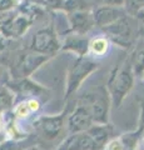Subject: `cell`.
I'll return each mask as SVG.
<instances>
[{
  "label": "cell",
  "instance_id": "5b68a950",
  "mask_svg": "<svg viewBox=\"0 0 144 150\" xmlns=\"http://www.w3.org/2000/svg\"><path fill=\"white\" fill-rule=\"evenodd\" d=\"M60 49V41L53 26L41 28L31 39L30 50L39 54L53 56Z\"/></svg>",
  "mask_w": 144,
  "mask_h": 150
},
{
  "label": "cell",
  "instance_id": "4dcf8cb0",
  "mask_svg": "<svg viewBox=\"0 0 144 150\" xmlns=\"http://www.w3.org/2000/svg\"><path fill=\"white\" fill-rule=\"evenodd\" d=\"M143 76H144V73H143Z\"/></svg>",
  "mask_w": 144,
  "mask_h": 150
},
{
  "label": "cell",
  "instance_id": "4fadbf2b",
  "mask_svg": "<svg viewBox=\"0 0 144 150\" xmlns=\"http://www.w3.org/2000/svg\"><path fill=\"white\" fill-rule=\"evenodd\" d=\"M87 131L96 143V145L100 148V150H104L106 143L113 137V128L108 124H93Z\"/></svg>",
  "mask_w": 144,
  "mask_h": 150
},
{
  "label": "cell",
  "instance_id": "cb8c5ba5",
  "mask_svg": "<svg viewBox=\"0 0 144 150\" xmlns=\"http://www.w3.org/2000/svg\"><path fill=\"white\" fill-rule=\"evenodd\" d=\"M5 49V38L0 34V53Z\"/></svg>",
  "mask_w": 144,
  "mask_h": 150
},
{
  "label": "cell",
  "instance_id": "f546056e",
  "mask_svg": "<svg viewBox=\"0 0 144 150\" xmlns=\"http://www.w3.org/2000/svg\"><path fill=\"white\" fill-rule=\"evenodd\" d=\"M125 150H137V148H128V149H125Z\"/></svg>",
  "mask_w": 144,
  "mask_h": 150
},
{
  "label": "cell",
  "instance_id": "7a4b0ae2",
  "mask_svg": "<svg viewBox=\"0 0 144 150\" xmlns=\"http://www.w3.org/2000/svg\"><path fill=\"white\" fill-rule=\"evenodd\" d=\"M139 23L131 15H124L113 24L103 28L106 38L122 48L132 46L139 31Z\"/></svg>",
  "mask_w": 144,
  "mask_h": 150
},
{
  "label": "cell",
  "instance_id": "8fae6325",
  "mask_svg": "<svg viewBox=\"0 0 144 150\" xmlns=\"http://www.w3.org/2000/svg\"><path fill=\"white\" fill-rule=\"evenodd\" d=\"M50 58H52V56L39 54V53H35V51L26 53V54H23L20 56L19 62H18V68H19L20 74L23 76L28 78V76H30L41 64L48 62Z\"/></svg>",
  "mask_w": 144,
  "mask_h": 150
},
{
  "label": "cell",
  "instance_id": "2e32d148",
  "mask_svg": "<svg viewBox=\"0 0 144 150\" xmlns=\"http://www.w3.org/2000/svg\"><path fill=\"white\" fill-rule=\"evenodd\" d=\"M132 64V70L134 76H142L144 73V46L134 50L132 58L129 59Z\"/></svg>",
  "mask_w": 144,
  "mask_h": 150
},
{
  "label": "cell",
  "instance_id": "52a82bcc",
  "mask_svg": "<svg viewBox=\"0 0 144 150\" xmlns=\"http://www.w3.org/2000/svg\"><path fill=\"white\" fill-rule=\"evenodd\" d=\"M64 115L65 112H62L59 115L53 116H40L34 123V128L38 129L41 137L46 140H53L60 134L64 126Z\"/></svg>",
  "mask_w": 144,
  "mask_h": 150
},
{
  "label": "cell",
  "instance_id": "d4e9b609",
  "mask_svg": "<svg viewBox=\"0 0 144 150\" xmlns=\"http://www.w3.org/2000/svg\"><path fill=\"white\" fill-rule=\"evenodd\" d=\"M23 1H26V3H31V4H38V5H44V0H23Z\"/></svg>",
  "mask_w": 144,
  "mask_h": 150
},
{
  "label": "cell",
  "instance_id": "9a60e30c",
  "mask_svg": "<svg viewBox=\"0 0 144 150\" xmlns=\"http://www.w3.org/2000/svg\"><path fill=\"white\" fill-rule=\"evenodd\" d=\"M110 46V41L106 36H95L94 39L89 40V50L88 54H92L94 58L106 55Z\"/></svg>",
  "mask_w": 144,
  "mask_h": 150
},
{
  "label": "cell",
  "instance_id": "44dd1931",
  "mask_svg": "<svg viewBox=\"0 0 144 150\" xmlns=\"http://www.w3.org/2000/svg\"><path fill=\"white\" fill-rule=\"evenodd\" d=\"M20 0H0V13H9L19 5Z\"/></svg>",
  "mask_w": 144,
  "mask_h": 150
},
{
  "label": "cell",
  "instance_id": "6da1fadb",
  "mask_svg": "<svg viewBox=\"0 0 144 150\" xmlns=\"http://www.w3.org/2000/svg\"><path fill=\"white\" fill-rule=\"evenodd\" d=\"M134 85V74L132 70L131 60H125L123 64L118 65L113 70L109 81H108V91L110 95L111 103L119 108L120 104L132 90Z\"/></svg>",
  "mask_w": 144,
  "mask_h": 150
},
{
  "label": "cell",
  "instance_id": "30bf717a",
  "mask_svg": "<svg viewBox=\"0 0 144 150\" xmlns=\"http://www.w3.org/2000/svg\"><path fill=\"white\" fill-rule=\"evenodd\" d=\"M93 124L94 123H93L90 112L84 104L78 105L77 109L74 110L68 118V128L72 134L85 131L89 129Z\"/></svg>",
  "mask_w": 144,
  "mask_h": 150
},
{
  "label": "cell",
  "instance_id": "603a6c76",
  "mask_svg": "<svg viewBox=\"0 0 144 150\" xmlns=\"http://www.w3.org/2000/svg\"><path fill=\"white\" fill-rule=\"evenodd\" d=\"M135 20L139 23L140 25H144V8L142 9H139V10L134 14V16H133Z\"/></svg>",
  "mask_w": 144,
  "mask_h": 150
},
{
  "label": "cell",
  "instance_id": "d6986e66",
  "mask_svg": "<svg viewBox=\"0 0 144 150\" xmlns=\"http://www.w3.org/2000/svg\"><path fill=\"white\" fill-rule=\"evenodd\" d=\"M124 10L128 15L134 16L139 9L144 8V0H124Z\"/></svg>",
  "mask_w": 144,
  "mask_h": 150
},
{
  "label": "cell",
  "instance_id": "ac0fdd59",
  "mask_svg": "<svg viewBox=\"0 0 144 150\" xmlns=\"http://www.w3.org/2000/svg\"><path fill=\"white\" fill-rule=\"evenodd\" d=\"M26 148H29L28 142L19 139H5L3 143H0V150H25Z\"/></svg>",
  "mask_w": 144,
  "mask_h": 150
},
{
  "label": "cell",
  "instance_id": "8992f818",
  "mask_svg": "<svg viewBox=\"0 0 144 150\" xmlns=\"http://www.w3.org/2000/svg\"><path fill=\"white\" fill-rule=\"evenodd\" d=\"M33 20L26 18L23 14H11V15L4 16L0 20V34L4 38H20L28 31Z\"/></svg>",
  "mask_w": 144,
  "mask_h": 150
},
{
  "label": "cell",
  "instance_id": "277c9868",
  "mask_svg": "<svg viewBox=\"0 0 144 150\" xmlns=\"http://www.w3.org/2000/svg\"><path fill=\"white\" fill-rule=\"evenodd\" d=\"M110 103L109 91L100 88L95 93L88 95L85 103L83 104L88 108L94 124H108Z\"/></svg>",
  "mask_w": 144,
  "mask_h": 150
},
{
  "label": "cell",
  "instance_id": "4316f807",
  "mask_svg": "<svg viewBox=\"0 0 144 150\" xmlns=\"http://www.w3.org/2000/svg\"><path fill=\"white\" fill-rule=\"evenodd\" d=\"M4 140H5V134H4V133H1V131H0V143H3Z\"/></svg>",
  "mask_w": 144,
  "mask_h": 150
},
{
  "label": "cell",
  "instance_id": "7c38bea8",
  "mask_svg": "<svg viewBox=\"0 0 144 150\" xmlns=\"http://www.w3.org/2000/svg\"><path fill=\"white\" fill-rule=\"evenodd\" d=\"M89 38L84 34H78V33L67 34L64 43L60 44V49L72 51L78 56H87L89 50Z\"/></svg>",
  "mask_w": 144,
  "mask_h": 150
},
{
  "label": "cell",
  "instance_id": "5bb4252c",
  "mask_svg": "<svg viewBox=\"0 0 144 150\" xmlns=\"http://www.w3.org/2000/svg\"><path fill=\"white\" fill-rule=\"evenodd\" d=\"M9 88H13L14 90L19 91L24 95H28V96H35V95H40L41 93L44 91V89L41 88L40 85H38L36 83L29 80L28 78H24L21 80L14 83V86L10 85Z\"/></svg>",
  "mask_w": 144,
  "mask_h": 150
},
{
  "label": "cell",
  "instance_id": "e0dca14e",
  "mask_svg": "<svg viewBox=\"0 0 144 150\" xmlns=\"http://www.w3.org/2000/svg\"><path fill=\"white\" fill-rule=\"evenodd\" d=\"M15 95L10 90V88L0 86V114L10 110L14 105Z\"/></svg>",
  "mask_w": 144,
  "mask_h": 150
},
{
  "label": "cell",
  "instance_id": "ba28073f",
  "mask_svg": "<svg viewBox=\"0 0 144 150\" xmlns=\"http://www.w3.org/2000/svg\"><path fill=\"white\" fill-rule=\"evenodd\" d=\"M93 19H94V24L99 28H105L122 16L127 15L123 6H108V5H100L94 6L92 9Z\"/></svg>",
  "mask_w": 144,
  "mask_h": 150
},
{
  "label": "cell",
  "instance_id": "484cf974",
  "mask_svg": "<svg viewBox=\"0 0 144 150\" xmlns=\"http://www.w3.org/2000/svg\"><path fill=\"white\" fill-rule=\"evenodd\" d=\"M138 35L140 36V39H142L143 44H144V25H140V26H139V31H138Z\"/></svg>",
  "mask_w": 144,
  "mask_h": 150
},
{
  "label": "cell",
  "instance_id": "3957f363",
  "mask_svg": "<svg viewBox=\"0 0 144 150\" xmlns=\"http://www.w3.org/2000/svg\"><path fill=\"white\" fill-rule=\"evenodd\" d=\"M96 69H98V63L93 59L85 58V56H78V59L73 63L68 73L65 96H70L73 93H75L82 85V83Z\"/></svg>",
  "mask_w": 144,
  "mask_h": 150
},
{
  "label": "cell",
  "instance_id": "ffe728a7",
  "mask_svg": "<svg viewBox=\"0 0 144 150\" xmlns=\"http://www.w3.org/2000/svg\"><path fill=\"white\" fill-rule=\"evenodd\" d=\"M92 9L94 6L108 5V6H124V0H88Z\"/></svg>",
  "mask_w": 144,
  "mask_h": 150
},
{
  "label": "cell",
  "instance_id": "7402d4cb",
  "mask_svg": "<svg viewBox=\"0 0 144 150\" xmlns=\"http://www.w3.org/2000/svg\"><path fill=\"white\" fill-rule=\"evenodd\" d=\"M104 150H125V145L123 144L122 139H110L106 143Z\"/></svg>",
  "mask_w": 144,
  "mask_h": 150
},
{
  "label": "cell",
  "instance_id": "9c48e42d",
  "mask_svg": "<svg viewBox=\"0 0 144 150\" xmlns=\"http://www.w3.org/2000/svg\"><path fill=\"white\" fill-rule=\"evenodd\" d=\"M67 19L73 33L87 35L95 26L92 10H75L67 13Z\"/></svg>",
  "mask_w": 144,
  "mask_h": 150
},
{
  "label": "cell",
  "instance_id": "f1b7e54d",
  "mask_svg": "<svg viewBox=\"0 0 144 150\" xmlns=\"http://www.w3.org/2000/svg\"><path fill=\"white\" fill-rule=\"evenodd\" d=\"M3 75H4V68H3V67H0V79L3 78Z\"/></svg>",
  "mask_w": 144,
  "mask_h": 150
},
{
  "label": "cell",
  "instance_id": "83f0119b",
  "mask_svg": "<svg viewBox=\"0 0 144 150\" xmlns=\"http://www.w3.org/2000/svg\"><path fill=\"white\" fill-rule=\"evenodd\" d=\"M25 150H40V149L36 148V146H29V148H26Z\"/></svg>",
  "mask_w": 144,
  "mask_h": 150
}]
</instances>
